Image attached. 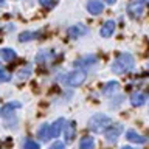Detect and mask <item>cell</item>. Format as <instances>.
Returning a JSON list of instances; mask_svg holds the SVG:
<instances>
[{
	"mask_svg": "<svg viewBox=\"0 0 149 149\" xmlns=\"http://www.w3.org/2000/svg\"><path fill=\"white\" fill-rule=\"evenodd\" d=\"M135 65V59L130 53H121L116 56V59L112 62V67L110 70L116 74H123V73H127L134 68Z\"/></svg>",
	"mask_w": 149,
	"mask_h": 149,
	"instance_id": "cell-1",
	"label": "cell"
},
{
	"mask_svg": "<svg viewBox=\"0 0 149 149\" xmlns=\"http://www.w3.org/2000/svg\"><path fill=\"white\" fill-rule=\"evenodd\" d=\"M112 124V118L110 116H107L106 113H96L93 115L90 120H88V129L92 130V132H104V130L109 127V126Z\"/></svg>",
	"mask_w": 149,
	"mask_h": 149,
	"instance_id": "cell-2",
	"label": "cell"
},
{
	"mask_svg": "<svg viewBox=\"0 0 149 149\" xmlns=\"http://www.w3.org/2000/svg\"><path fill=\"white\" fill-rule=\"evenodd\" d=\"M86 79H87L86 70L76 68L74 72H72V73L67 74V79H65V82H67L70 87H79V86H82V84L86 82Z\"/></svg>",
	"mask_w": 149,
	"mask_h": 149,
	"instance_id": "cell-3",
	"label": "cell"
},
{
	"mask_svg": "<svg viewBox=\"0 0 149 149\" xmlns=\"http://www.w3.org/2000/svg\"><path fill=\"white\" fill-rule=\"evenodd\" d=\"M148 0H130L127 5V14L132 19H140L144 13Z\"/></svg>",
	"mask_w": 149,
	"mask_h": 149,
	"instance_id": "cell-4",
	"label": "cell"
},
{
	"mask_svg": "<svg viewBox=\"0 0 149 149\" xmlns=\"http://www.w3.org/2000/svg\"><path fill=\"white\" fill-rule=\"evenodd\" d=\"M123 134V124L121 123H115V124H110L109 127L104 130V137H106V141L107 143H115L118 137Z\"/></svg>",
	"mask_w": 149,
	"mask_h": 149,
	"instance_id": "cell-5",
	"label": "cell"
},
{
	"mask_svg": "<svg viewBox=\"0 0 149 149\" xmlns=\"http://www.w3.org/2000/svg\"><path fill=\"white\" fill-rule=\"evenodd\" d=\"M98 62V58L95 54H88V56H84V58H79L76 59L73 62V67H76V68H87V67H92V65H95Z\"/></svg>",
	"mask_w": 149,
	"mask_h": 149,
	"instance_id": "cell-6",
	"label": "cell"
},
{
	"mask_svg": "<svg viewBox=\"0 0 149 149\" xmlns=\"http://www.w3.org/2000/svg\"><path fill=\"white\" fill-rule=\"evenodd\" d=\"M64 127H65V120H64V118H58L53 124H50V129H48V140H50V138L59 137L61 132L64 130Z\"/></svg>",
	"mask_w": 149,
	"mask_h": 149,
	"instance_id": "cell-7",
	"label": "cell"
},
{
	"mask_svg": "<svg viewBox=\"0 0 149 149\" xmlns=\"http://www.w3.org/2000/svg\"><path fill=\"white\" fill-rule=\"evenodd\" d=\"M87 33H88V30L82 25V23H76V25H73V26L68 28L67 34H68V37H72V39H78V37L86 36Z\"/></svg>",
	"mask_w": 149,
	"mask_h": 149,
	"instance_id": "cell-8",
	"label": "cell"
},
{
	"mask_svg": "<svg viewBox=\"0 0 149 149\" xmlns=\"http://www.w3.org/2000/svg\"><path fill=\"white\" fill-rule=\"evenodd\" d=\"M86 8L92 16H98V14H101L104 11V3H102L101 0H88Z\"/></svg>",
	"mask_w": 149,
	"mask_h": 149,
	"instance_id": "cell-9",
	"label": "cell"
},
{
	"mask_svg": "<svg viewBox=\"0 0 149 149\" xmlns=\"http://www.w3.org/2000/svg\"><path fill=\"white\" fill-rule=\"evenodd\" d=\"M126 140L130 143H135V144H144L148 141L146 137H143L141 134H138L137 130H134V129H129L127 132H126Z\"/></svg>",
	"mask_w": 149,
	"mask_h": 149,
	"instance_id": "cell-10",
	"label": "cell"
},
{
	"mask_svg": "<svg viewBox=\"0 0 149 149\" xmlns=\"http://www.w3.org/2000/svg\"><path fill=\"white\" fill-rule=\"evenodd\" d=\"M20 107V102H6L5 106H2L0 107V116L2 118H8V116H11L13 113H14V110L16 109H19Z\"/></svg>",
	"mask_w": 149,
	"mask_h": 149,
	"instance_id": "cell-11",
	"label": "cell"
},
{
	"mask_svg": "<svg viewBox=\"0 0 149 149\" xmlns=\"http://www.w3.org/2000/svg\"><path fill=\"white\" fill-rule=\"evenodd\" d=\"M146 100H148V95L143 92H135L130 95V104L134 107H141L146 102Z\"/></svg>",
	"mask_w": 149,
	"mask_h": 149,
	"instance_id": "cell-12",
	"label": "cell"
},
{
	"mask_svg": "<svg viewBox=\"0 0 149 149\" xmlns=\"http://www.w3.org/2000/svg\"><path fill=\"white\" fill-rule=\"evenodd\" d=\"M113 33H115V20H106L100 30L101 37H110Z\"/></svg>",
	"mask_w": 149,
	"mask_h": 149,
	"instance_id": "cell-13",
	"label": "cell"
},
{
	"mask_svg": "<svg viewBox=\"0 0 149 149\" xmlns=\"http://www.w3.org/2000/svg\"><path fill=\"white\" fill-rule=\"evenodd\" d=\"M74 132H76V123H74V121H70V123L65 124V127H64L65 141H67V143L73 141V138H74Z\"/></svg>",
	"mask_w": 149,
	"mask_h": 149,
	"instance_id": "cell-14",
	"label": "cell"
},
{
	"mask_svg": "<svg viewBox=\"0 0 149 149\" xmlns=\"http://www.w3.org/2000/svg\"><path fill=\"white\" fill-rule=\"evenodd\" d=\"M79 149H95V140L93 137H82L79 141Z\"/></svg>",
	"mask_w": 149,
	"mask_h": 149,
	"instance_id": "cell-15",
	"label": "cell"
},
{
	"mask_svg": "<svg viewBox=\"0 0 149 149\" xmlns=\"http://www.w3.org/2000/svg\"><path fill=\"white\" fill-rule=\"evenodd\" d=\"M118 87H120L118 81H109L104 87H102V93H104V95H110V93H115L116 90H118Z\"/></svg>",
	"mask_w": 149,
	"mask_h": 149,
	"instance_id": "cell-16",
	"label": "cell"
},
{
	"mask_svg": "<svg viewBox=\"0 0 149 149\" xmlns=\"http://www.w3.org/2000/svg\"><path fill=\"white\" fill-rule=\"evenodd\" d=\"M40 33H36V31H23L20 33L19 36V40L20 42H28V40H33V39H37Z\"/></svg>",
	"mask_w": 149,
	"mask_h": 149,
	"instance_id": "cell-17",
	"label": "cell"
},
{
	"mask_svg": "<svg viewBox=\"0 0 149 149\" xmlns=\"http://www.w3.org/2000/svg\"><path fill=\"white\" fill-rule=\"evenodd\" d=\"M0 58L3 61H13L16 59V51L13 48H2L0 50Z\"/></svg>",
	"mask_w": 149,
	"mask_h": 149,
	"instance_id": "cell-18",
	"label": "cell"
},
{
	"mask_svg": "<svg viewBox=\"0 0 149 149\" xmlns=\"http://www.w3.org/2000/svg\"><path fill=\"white\" fill-rule=\"evenodd\" d=\"M48 129H50L48 124H42L39 127V130H37V137H39L42 141H47V140H48Z\"/></svg>",
	"mask_w": 149,
	"mask_h": 149,
	"instance_id": "cell-19",
	"label": "cell"
},
{
	"mask_svg": "<svg viewBox=\"0 0 149 149\" xmlns=\"http://www.w3.org/2000/svg\"><path fill=\"white\" fill-rule=\"evenodd\" d=\"M23 149H40V144L37 141H34V140L28 138L23 141Z\"/></svg>",
	"mask_w": 149,
	"mask_h": 149,
	"instance_id": "cell-20",
	"label": "cell"
},
{
	"mask_svg": "<svg viewBox=\"0 0 149 149\" xmlns=\"http://www.w3.org/2000/svg\"><path fill=\"white\" fill-rule=\"evenodd\" d=\"M30 74H31V68L26 67V68L19 70V72H17V78H19V79H26L28 76H30Z\"/></svg>",
	"mask_w": 149,
	"mask_h": 149,
	"instance_id": "cell-21",
	"label": "cell"
},
{
	"mask_svg": "<svg viewBox=\"0 0 149 149\" xmlns=\"http://www.w3.org/2000/svg\"><path fill=\"white\" fill-rule=\"evenodd\" d=\"M48 56H50V51H45V50H44V51H40V53L36 56V62L44 64V62H45V59L48 58Z\"/></svg>",
	"mask_w": 149,
	"mask_h": 149,
	"instance_id": "cell-22",
	"label": "cell"
},
{
	"mask_svg": "<svg viewBox=\"0 0 149 149\" xmlns=\"http://www.w3.org/2000/svg\"><path fill=\"white\" fill-rule=\"evenodd\" d=\"M39 3L45 8H54L56 3H58V0H39Z\"/></svg>",
	"mask_w": 149,
	"mask_h": 149,
	"instance_id": "cell-23",
	"label": "cell"
},
{
	"mask_svg": "<svg viewBox=\"0 0 149 149\" xmlns=\"http://www.w3.org/2000/svg\"><path fill=\"white\" fill-rule=\"evenodd\" d=\"M11 79V74L8 72H5V70H0V82H6Z\"/></svg>",
	"mask_w": 149,
	"mask_h": 149,
	"instance_id": "cell-24",
	"label": "cell"
},
{
	"mask_svg": "<svg viewBox=\"0 0 149 149\" xmlns=\"http://www.w3.org/2000/svg\"><path fill=\"white\" fill-rule=\"evenodd\" d=\"M50 149H65V144H64L62 141H54V143L50 146Z\"/></svg>",
	"mask_w": 149,
	"mask_h": 149,
	"instance_id": "cell-25",
	"label": "cell"
},
{
	"mask_svg": "<svg viewBox=\"0 0 149 149\" xmlns=\"http://www.w3.org/2000/svg\"><path fill=\"white\" fill-rule=\"evenodd\" d=\"M104 2H106V3H109V5H113L116 0H104Z\"/></svg>",
	"mask_w": 149,
	"mask_h": 149,
	"instance_id": "cell-26",
	"label": "cell"
},
{
	"mask_svg": "<svg viewBox=\"0 0 149 149\" xmlns=\"http://www.w3.org/2000/svg\"><path fill=\"white\" fill-rule=\"evenodd\" d=\"M121 149H134V148H132V146H123Z\"/></svg>",
	"mask_w": 149,
	"mask_h": 149,
	"instance_id": "cell-27",
	"label": "cell"
},
{
	"mask_svg": "<svg viewBox=\"0 0 149 149\" xmlns=\"http://www.w3.org/2000/svg\"><path fill=\"white\" fill-rule=\"evenodd\" d=\"M3 2H5V0H0V3H3Z\"/></svg>",
	"mask_w": 149,
	"mask_h": 149,
	"instance_id": "cell-28",
	"label": "cell"
},
{
	"mask_svg": "<svg viewBox=\"0 0 149 149\" xmlns=\"http://www.w3.org/2000/svg\"><path fill=\"white\" fill-rule=\"evenodd\" d=\"M0 70H2V64H0Z\"/></svg>",
	"mask_w": 149,
	"mask_h": 149,
	"instance_id": "cell-29",
	"label": "cell"
}]
</instances>
